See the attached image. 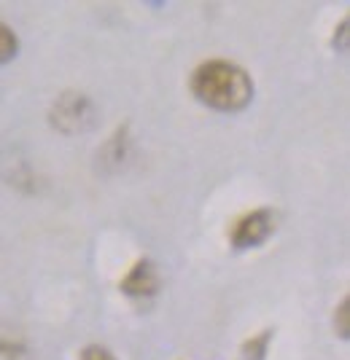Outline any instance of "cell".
<instances>
[{"instance_id":"10","label":"cell","mask_w":350,"mask_h":360,"mask_svg":"<svg viewBox=\"0 0 350 360\" xmlns=\"http://www.w3.org/2000/svg\"><path fill=\"white\" fill-rule=\"evenodd\" d=\"M81 360H119L108 347L103 345H89L81 349Z\"/></svg>"},{"instance_id":"2","label":"cell","mask_w":350,"mask_h":360,"mask_svg":"<svg viewBox=\"0 0 350 360\" xmlns=\"http://www.w3.org/2000/svg\"><path fill=\"white\" fill-rule=\"evenodd\" d=\"M97 121V108L84 91H62L49 108V124L60 135L73 137L89 132Z\"/></svg>"},{"instance_id":"3","label":"cell","mask_w":350,"mask_h":360,"mask_svg":"<svg viewBox=\"0 0 350 360\" xmlns=\"http://www.w3.org/2000/svg\"><path fill=\"white\" fill-rule=\"evenodd\" d=\"M277 229V215L270 207H256V210L240 215L232 231H229V242L235 250H256L264 242L270 240Z\"/></svg>"},{"instance_id":"5","label":"cell","mask_w":350,"mask_h":360,"mask_svg":"<svg viewBox=\"0 0 350 360\" xmlns=\"http://www.w3.org/2000/svg\"><path fill=\"white\" fill-rule=\"evenodd\" d=\"M127 156H130V135H127V127H119L100 150V162L108 169H119L127 162Z\"/></svg>"},{"instance_id":"7","label":"cell","mask_w":350,"mask_h":360,"mask_svg":"<svg viewBox=\"0 0 350 360\" xmlns=\"http://www.w3.org/2000/svg\"><path fill=\"white\" fill-rule=\"evenodd\" d=\"M0 358L3 360H25L27 358V345L22 336L0 330Z\"/></svg>"},{"instance_id":"8","label":"cell","mask_w":350,"mask_h":360,"mask_svg":"<svg viewBox=\"0 0 350 360\" xmlns=\"http://www.w3.org/2000/svg\"><path fill=\"white\" fill-rule=\"evenodd\" d=\"M19 54V35L6 22H0V65H8Z\"/></svg>"},{"instance_id":"6","label":"cell","mask_w":350,"mask_h":360,"mask_svg":"<svg viewBox=\"0 0 350 360\" xmlns=\"http://www.w3.org/2000/svg\"><path fill=\"white\" fill-rule=\"evenodd\" d=\"M273 339H275V328H264L256 336L245 339L243 347H240V360H267Z\"/></svg>"},{"instance_id":"1","label":"cell","mask_w":350,"mask_h":360,"mask_svg":"<svg viewBox=\"0 0 350 360\" xmlns=\"http://www.w3.org/2000/svg\"><path fill=\"white\" fill-rule=\"evenodd\" d=\"M189 91L199 105L218 113H240L251 105L256 86L243 65L232 60L199 62L189 75Z\"/></svg>"},{"instance_id":"9","label":"cell","mask_w":350,"mask_h":360,"mask_svg":"<svg viewBox=\"0 0 350 360\" xmlns=\"http://www.w3.org/2000/svg\"><path fill=\"white\" fill-rule=\"evenodd\" d=\"M335 333L339 339H348L350 336V299L348 296L335 307Z\"/></svg>"},{"instance_id":"4","label":"cell","mask_w":350,"mask_h":360,"mask_svg":"<svg viewBox=\"0 0 350 360\" xmlns=\"http://www.w3.org/2000/svg\"><path fill=\"white\" fill-rule=\"evenodd\" d=\"M119 290H122L124 296H130V299L135 301L154 299L162 290V274L156 269V264H154L151 258L135 261L130 266V271L119 280Z\"/></svg>"},{"instance_id":"11","label":"cell","mask_w":350,"mask_h":360,"mask_svg":"<svg viewBox=\"0 0 350 360\" xmlns=\"http://www.w3.org/2000/svg\"><path fill=\"white\" fill-rule=\"evenodd\" d=\"M335 46H337V51H348V19H342L339 22V27H337L335 32Z\"/></svg>"}]
</instances>
